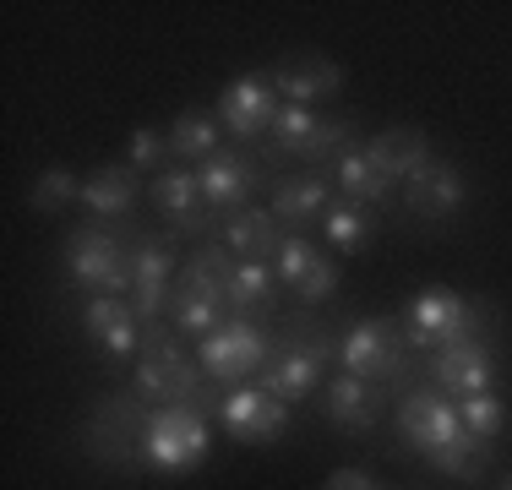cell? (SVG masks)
I'll return each instance as SVG.
<instances>
[{
	"mask_svg": "<svg viewBox=\"0 0 512 490\" xmlns=\"http://www.w3.org/2000/svg\"><path fill=\"white\" fill-rule=\"evenodd\" d=\"M327 360H338V338L327 333L311 311H289V316H278V327H273V360L256 371V387L295 409V403H306L316 392Z\"/></svg>",
	"mask_w": 512,
	"mask_h": 490,
	"instance_id": "6da1fadb",
	"label": "cell"
},
{
	"mask_svg": "<svg viewBox=\"0 0 512 490\" xmlns=\"http://www.w3.org/2000/svg\"><path fill=\"white\" fill-rule=\"evenodd\" d=\"M60 267H66V278L77 289L131 300V240L115 235V229H104V224L71 229L66 245H60Z\"/></svg>",
	"mask_w": 512,
	"mask_h": 490,
	"instance_id": "8992f818",
	"label": "cell"
},
{
	"mask_svg": "<svg viewBox=\"0 0 512 490\" xmlns=\"http://www.w3.org/2000/svg\"><path fill=\"white\" fill-rule=\"evenodd\" d=\"M131 202H137V169L131 164H99L88 180H82V207H88L99 224L126 218Z\"/></svg>",
	"mask_w": 512,
	"mask_h": 490,
	"instance_id": "7402d4cb",
	"label": "cell"
},
{
	"mask_svg": "<svg viewBox=\"0 0 512 490\" xmlns=\"http://www.w3.org/2000/svg\"><path fill=\"white\" fill-rule=\"evenodd\" d=\"M131 240V311L148 327L158 316H169V294H175V245L169 235H126Z\"/></svg>",
	"mask_w": 512,
	"mask_h": 490,
	"instance_id": "30bf717a",
	"label": "cell"
},
{
	"mask_svg": "<svg viewBox=\"0 0 512 490\" xmlns=\"http://www.w3.org/2000/svg\"><path fill=\"white\" fill-rule=\"evenodd\" d=\"M398 202H404L414 218H425V224H442V218H453L458 207L469 202V180H463L458 164H447V158H431V164H425L414 180H404Z\"/></svg>",
	"mask_w": 512,
	"mask_h": 490,
	"instance_id": "9a60e30c",
	"label": "cell"
},
{
	"mask_svg": "<svg viewBox=\"0 0 512 490\" xmlns=\"http://www.w3.org/2000/svg\"><path fill=\"white\" fill-rule=\"evenodd\" d=\"M393 414H398V436H404V447H414L420 458L431 447H453V441L469 436L463 420H458V403L447 398L442 387H425V382H414L404 398H393Z\"/></svg>",
	"mask_w": 512,
	"mask_h": 490,
	"instance_id": "9c48e42d",
	"label": "cell"
},
{
	"mask_svg": "<svg viewBox=\"0 0 512 490\" xmlns=\"http://www.w3.org/2000/svg\"><path fill=\"white\" fill-rule=\"evenodd\" d=\"M213 414H218V425L235 441H246V447H267V441H278L289 425V403H278L273 392H262L256 382L229 387L224 398L213 403Z\"/></svg>",
	"mask_w": 512,
	"mask_h": 490,
	"instance_id": "4fadbf2b",
	"label": "cell"
},
{
	"mask_svg": "<svg viewBox=\"0 0 512 490\" xmlns=\"http://www.w3.org/2000/svg\"><path fill=\"white\" fill-rule=\"evenodd\" d=\"M398 333L414 354H436L469 338H496L502 316H496V300H463L458 289H420L398 311Z\"/></svg>",
	"mask_w": 512,
	"mask_h": 490,
	"instance_id": "7a4b0ae2",
	"label": "cell"
},
{
	"mask_svg": "<svg viewBox=\"0 0 512 490\" xmlns=\"http://www.w3.org/2000/svg\"><path fill=\"white\" fill-rule=\"evenodd\" d=\"M322 235H327V245H333L338 256H355V251H365V245L376 240V213L338 196V202L322 213Z\"/></svg>",
	"mask_w": 512,
	"mask_h": 490,
	"instance_id": "d4e9b609",
	"label": "cell"
},
{
	"mask_svg": "<svg viewBox=\"0 0 512 490\" xmlns=\"http://www.w3.org/2000/svg\"><path fill=\"white\" fill-rule=\"evenodd\" d=\"M496 376H502V343L496 338H469L431 354V387H442L453 403L474 398V392H496Z\"/></svg>",
	"mask_w": 512,
	"mask_h": 490,
	"instance_id": "7c38bea8",
	"label": "cell"
},
{
	"mask_svg": "<svg viewBox=\"0 0 512 490\" xmlns=\"http://www.w3.org/2000/svg\"><path fill=\"white\" fill-rule=\"evenodd\" d=\"M71 202H82V180L71 175L66 164H50L39 180H33V191H28V207H33V213H44V218L66 213Z\"/></svg>",
	"mask_w": 512,
	"mask_h": 490,
	"instance_id": "f1b7e54d",
	"label": "cell"
},
{
	"mask_svg": "<svg viewBox=\"0 0 512 490\" xmlns=\"http://www.w3.org/2000/svg\"><path fill=\"white\" fill-rule=\"evenodd\" d=\"M322 490H376V480H371L365 469H333Z\"/></svg>",
	"mask_w": 512,
	"mask_h": 490,
	"instance_id": "e575fe53",
	"label": "cell"
},
{
	"mask_svg": "<svg viewBox=\"0 0 512 490\" xmlns=\"http://www.w3.org/2000/svg\"><path fill=\"white\" fill-rule=\"evenodd\" d=\"M327 175H333V186H338V196H344V202H360V207H387V202H398V186H387V180L376 175L371 158H365L360 147L338 158Z\"/></svg>",
	"mask_w": 512,
	"mask_h": 490,
	"instance_id": "cb8c5ba5",
	"label": "cell"
},
{
	"mask_svg": "<svg viewBox=\"0 0 512 490\" xmlns=\"http://www.w3.org/2000/svg\"><path fill=\"white\" fill-rule=\"evenodd\" d=\"M207 452H213V431H207V414L191 403L153 409L142 425V469L153 474H191L197 463H207Z\"/></svg>",
	"mask_w": 512,
	"mask_h": 490,
	"instance_id": "52a82bcc",
	"label": "cell"
},
{
	"mask_svg": "<svg viewBox=\"0 0 512 490\" xmlns=\"http://www.w3.org/2000/svg\"><path fill=\"white\" fill-rule=\"evenodd\" d=\"M387 403H393V392H387L382 382H365V376L338 371L333 382H327V420H333L338 431H355V436L376 431Z\"/></svg>",
	"mask_w": 512,
	"mask_h": 490,
	"instance_id": "ac0fdd59",
	"label": "cell"
},
{
	"mask_svg": "<svg viewBox=\"0 0 512 490\" xmlns=\"http://www.w3.org/2000/svg\"><path fill=\"white\" fill-rule=\"evenodd\" d=\"M338 371L349 376H365V382H382L393 398H404V392L420 382V360H414V349L404 343L398 333V322H376V316H360V322L344 327V338H338Z\"/></svg>",
	"mask_w": 512,
	"mask_h": 490,
	"instance_id": "277c9868",
	"label": "cell"
},
{
	"mask_svg": "<svg viewBox=\"0 0 512 490\" xmlns=\"http://www.w3.org/2000/svg\"><path fill=\"white\" fill-rule=\"evenodd\" d=\"M256 186H262V164L251 153H240V147H218L213 158L197 164V191H202L207 213H240V207H251Z\"/></svg>",
	"mask_w": 512,
	"mask_h": 490,
	"instance_id": "5bb4252c",
	"label": "cell"
},
{
	"mask_svg": "<svg viewBox=\"0 0 512 490\" xmlns=\"http://www.w3.org/2000/svg\"><path fill=\"white\" fill-rule=\"evenodd\" d=\"M278 305V273L273 262H235L229 273V316H267Z\"/></svg>",
	"mask_w": 512,
	"mask_h": 490,
	"instance_id": "603a6c76",
	"label": "cell"
},
{
	"mask_svg": "<svg viewBox=\"0 0 512 490\" xmlns=\"http://www.w3.org/2000/svg\"><path fill=\"white\" fill-rule=\"evenodd\" d=\"M131 392H137L148 409H169V403L207 409V403H218L213 382L202 376V365L180 349V338L169 333L164 322L142 327V354H137V371H131Z\"/></svg>",
	"mask_w": 512,
	"mask_h": 490,
	"instance_id": "3957f363",
	"label": "cell"
},
{
	"mask_svg": "<svg viewBox=\"0 0 512 490\" xmlns=\"http://www.w3.org/2000/svg\"><path fill=\"white\" fill-rule=\"evenodd\" d=\"M365 158H371V169L387 180V186H398L404 191V180H414L425 164H431V137L425 131H414V126H387V131H376V137H365L360 147Z\"/></svg>",
	"mask_w": 512,
	"mask_h": 490,
	"instance_id": "2e32d148",
	"label": "cell"
},
{
	"mask_svg": "<svg viewBox=\"0 0 512 490\" xmlns=\"http://www.w3.org/2000/svg\"><path fill=\"white\" fill-rule=\"evenodd\" d=\"M131 316V300H120V294H93L88 305H82V333L99 343L115 322H126Z\"/></svg>",
	"mask_w": 512,
	"mask_h": 490,
	"instance_id": "d6a6232c",
	"label": "cell"
},
{
	"mask_svg": "<svg viewBox=\"0 0 512 490\" xmlns=\"http://www.w3.org/2000/svg\"><path fill=\"white\" fill-rule=\"evenodd\" d=\"M316 126H322V115H316V109L284 104V109H278V120H273V131H267L262 158H267V164H278V158H300V153L311 147Z\"/></svg>",
	"mask_w": 512,
	"mask_h": 490,
	"instance_id": "484cf974",
	"label": "cell"
},
{
	"mask_svg": "<svg viewBox=\"0 0 512 490\" xmlns=\"http://www.w3.org/2000/svg\"><path fill=\"white\" fill-rule=\"evenodd\" d=\"M316 262H322V251H316L306 235H284V245H278V256H273V273H278V284L295 289Z\"/></svg>",
	"mask_w": 512,
	"mask_h": 490,
	"instance_id": "4dcf8cb0",
	"label": "cell"
},
{
	"mask_svg": "<svg viewBox=\"0 0 512 490\" xmlns=\"http://www.w3.org/2000/svg\"><path fill=\"white\" fill-rule=\"evenodd\" d=\"M218 240L229 245V251L240 256V262H273L278 245H284V224H278L267 207H240V213L224 218V229H218Z\"/></svg>",
	"mask_w": 512,
	"mask_h": 490,
	"instance_id": "44dd1931",
	"label": "cell"
},
{
	"mask_svg": "<svg viewBox=\"0 0 512 490\" xmlns=\"http://www.w3.org/2000/svg\"><path fill=\"white\" fill-rule=\"evenodd\" d=\"M218 131H224V126H218V115H207V109H186V115L169 120V153H175V158H197V164H202V158H213L218 147H224V142H218Z\"/></svg>",
	"mask_w": 512,
	"mask_h": 490,
	"instance_id": "4316f807",
	"label": "cell"
},
{
	"mask_svg": "<svg viewBox=\"0 0 512 490\" xmlns=\"http://www.w3.org/2000/svg\"><path fill=\"white\" fill-rule=\"evenodd\" d=\"M420 463H431L436 474H453V480H480V474L491 469V447L474 441V436H463V441H453V447H431Z\"/></svg>",
	"mask_w": 512,
	"mask_h": 490,
	"instance_id": "83f0119b",
	"label": "cell"
},
{
	"mask_svg": "<svg viewBox=\"0 0 512 490\" xmlns=\"http://www.w3.org/2000/svg\"><path fill=\"white\" fill-rule=\"evenodd\" d=\"M458 420H463V431H469L474 441H485V447H491V441L507 431L502 392H474V398H458Z\"/></svg>",
	"mask_w": 512,
	"mask_h": 490,
	"instance_id": "f546056e",
	"label": "cell"
},
{
	"mask_svg": "<svg viewBox=\"0 0 512 490\" xmlns=\"http://www.w3.org/2000/svg\"><path fill=\"white\" fill-rule=\"evenodd\" d=\"M333 294H338V262H333V256H322V262H316L311 273L295 284V305H300V311H316V305L333 300Z\"/></svg>",
	"mask_w": 512,
	"mask_h": 490,
	"instance_id": "836d02e7",
	"label": "cell"
},
{
	"mask_svg": "<svg viewBox=\"0 0 512 490\" xmlns=\"http://www.w3.org/2000/svg\"><path fill=\"white\" fill-rule=\"evenodd\" d=\"M148 196H153L158 213L175 224V235H202V229L213 224V213H207V202L197 191V169H186V164L158 169V175L148 180Z\"/></svg>",
	"mask_w": 512,
	"mask_h": 490,
	"instance_id": "e0dca14e",
	"label": "cell"
},
{
	"mask_svg": "<svg viewBox=\"0 0 512 490\" xmlns=\"http://www.w3.org/2000/svg\"><path fill=\"white\" fill-rule=\"evenodd\" d=\"M267 77H273V88L284 104H300V109H316L322 98H333L344 88V66L327 60V55H295V60H284V66H273Z\"/></svg>",
	"mask_w": 512,
	"mask_h": 490,
	"instance_id": "ffe728a7",
	"label": "cell"
},
{
	"mask_svg": "<svg viewBox=\"0 0 512 490\" xmlns=\"http://www.w3.org/2000/svg\"><path fill=\"white\" fill-rule=\"evenodd\" d=\"M169 131L158 126H137L131 131V169H148V175H158V169H169Z\"/></svg>",
	"mask_w": 512,
	"mask_h": 490,
	"instance_id": "1f68e13d",
	"label": "cell"
},
{
	"mask_svg": "<svg viewBox=\"0 0 512 490\" xmlns=\"http://www.w3.org/2000/svg\"><path fill=\"white\" fill-rule=\"evenodd\" d=\"M278 109H284V98H278L273 77H267V71H246V77H235L224 93H218L213 115H218V126H224L235 142H267Z\"/></svg>",
	"mask_w": 512,
	"mask_h": 490,
	"instance_id": "8fae6325",
	"label": "cell"
},
{
	"mask_svg": "<svg viewBox=\"0 0 512 490\" xmlns=\"http://www.w3.org/2000/svg\"><path fill=\"white\" fill-rule=\"evenodd\" d=\"M333 202H338L333 175H327V169H306V175L273 180V202H267V213H273L284 229H306V224H322V213Z\"/></svg>",
	"mask_w": 512,
	"mask_h": 490,
	"instance_id": "d6986e66",
	"label": "cell"
},
{
	"mask_svg": "<svg viewBox=\"0 0 512 490\" xmlns=\"http://www.w3.org/2000/svg\"><path fill=\"white\" fill-rule=\"evenodd\" d=\"M148 403L137 392H104L93 403L88 425H82V452L99 469H142V425H148Z\"/></svg>",
	"mask_w": 512,
	"mask_h": 490,
	"instance_id": "5b68a950",
	"label": "cell"
},
{
	"mask_svg": "<svg viewBox=\"0 0 512 490\" xmlns=\"http://www.w3.org/2000/svg\"><path fill=\"white\" fill-rule=\"evenodd\" d=\"M273 360V327H262V322H246V316H229L218 333H207L197 343V365H202V376L213 387H246L256 382V371Z\"/></svg>",
	"mask_w": 512,
	"mask_h": 490,
	"instance_id": "ba28073f",
	"label": "cell"
},
{
	"mask_svg": "<svg viewBox=\"0 0 512 490\" xmlns=\"http://www.w3.org/2000/svg\"><path fill=\"white\" fill-rule=\"evenodd\" d=\"M502 490H512V480H507V485H502Z\"/></svg>",
	"mask_w": 512,
	"mask_h": 490,
	"instance_id": "d590c367",
	"label": "cell"
}]
</instances>
